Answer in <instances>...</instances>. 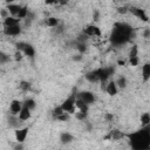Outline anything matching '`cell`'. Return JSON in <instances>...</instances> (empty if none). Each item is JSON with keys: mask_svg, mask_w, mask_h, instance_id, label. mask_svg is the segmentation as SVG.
I'll list each match as a JSON object with an SVG mask.
<instances>
[{"mask_svg": "<svg viewBox=\"0 0 150 150\" xmlns=\"http://www.w3.org/2000/svg\"><path fill=\"white\" fill-rule=\"evenodd\" d=\"M134 36V28L127 22H117L111 32L110 41L114 46H123Z\"/></svg>", "mask_w": 150, "mask_h": 150, "instance_id": "obj_1", "label": "cell"}, {"mask_svg": "<svg viewBox=\"0 0 150 150\" xmlns=\"http://www.w3.org/2000/svg\"><path fill=\"white\" fill-rule=\"evenodd\" d=\"M129 144L132 150H149L150 149V129L142 127L139 130L129 134Z\"/></svg>", "mask_w": 150, "mask_h": 150, "instance_id": "obj_2", "label": "cell"}, {"mask_svg": "<svg viewBox=\"0 0 150 150\" xmlns=\"http://www.w3.org/2000/svg\"><path fill=\"white\" fill-rule=\"evenodd\" d=\"M75 101H76V94H71L69 97H67L63 101V103L60 107L62 108V110L64 112H67V114H74L75 112V109H76Z\"/></svg>", "mask_w": 150, "mask_h": 150, "instance_id": "obj_3", "label": "cell"}, {"mask_svg": "<svg viewBox=\"0 0 150 150\" xmlns=\"http://www.w3.org/2000/svg\"><path fill=\"white\" fill-rule=\"evenodd\" d=\"M15 46H16V49H18L21 54H23V55H26V56L33 57V56L35 55V49H34V47H33L30 43H28V42H22V41H20V42H18Z\"/></svg>", "mask_w": 150, "mask_h": 150, "instance_id": "obj_4", "label": "cell"}, {"mask_svg": "<svg viewBox=\"0 0 150 150\" xmlns=\"http://www.w3.org/2000/svg\"><path fill=\"white\" fill-rule=\"evenodd\" d=\"M76 98L81 100L83 103H86L87 105H90L91 103L95 102L96 97L95 95L91 93V91H80L77 95H76Z\"/></svg>", "mask_w": 150, "mask_h": 150, "instance_id": "obj_5", "label": "cell"}, {"mask_svg": "<svg viewBox=\"0 0 150 150\" xmlns=\"http://www.w3.org/2000/svg\"><path fill=\"white\" fill-rule=\"evenodd\" d=\"M7 123H8V127L9 128H13L14 130H16V129H19V128H21L22 127V124H23V122L19 118V116L18 115H8V118H7Z\"/></svg>", "mask_w": 150, "mask_h": 150, "instance_id": "obj_6", "label": "cell"}, {"mask_svg": "<svg viewBox=\"0 0 150 150\" xmlns=\"http://www.w3.org/2000/svg\"><path fill=\"white\" fill-rule=\"evenodd\" d=\"M14 135H15V139H16V143H23L28 136V128L27 127H21L19 129H16L14 131Z\"/></svg>", "mask_w": 150, "mask_h": 150, "instance_id": "obj_7", "label": "cell"}, {"mask_svg": "<svg viewBox=\"0 0 150 150\" xmlns=\"http://www.w3.org/2000/svg\"><path fill=\"white\" fill-rule=\"evenodd\" d=\"M4 33L7 36H18L21 33V26L20 25H15V26H9V27H5L4 28Z\"/></svg>", "mask_w": 150, "mask_h": 150, "instance_id": "obj_8", "label": "cell"}, {"mask_svg": "<svg viewBox=\"0 0 150 150\" xmlns=\"http://www.w3.org/2000/svg\"><path fill=\"white\" fill-rule=\"evenodd\" d=\"M128 12H131V13H132L135 16H137V18L142 19L143 21H148V15L145 14L144 9H142V8H139V7H135V6H131V7L128 9Z\"/></svg>", "mask_w": 150, "mask_h": 150, "instance_id": "obj_9", "label": "cell"}, {"mask_svg": "<svg viewBox=\"0 0 150 150\" xmlns=\"http://www.w3.org/2000/svg\"><path fill=\"white\" fill-rule=\"evenodd\" d=\"M83 33L89 38V36H100L101 35V30L98 27L94 26V25H89L83 29Z\"/></svg>", "mask_w": 150, "mask_h": 150, "instance_id": "obj_10", "label": "cell"}, {"mask_svg": "<svg viewBox=\"0 0 150 150\" xmlns=\"http://www.w3.org/2000/svg\"><path fill=\"white\" fill-rule=\"evenodd\" d=\"M21 108H22V103L19 100H13L9 105V111L12 115H19Z\"/></svg>", "mask_w": 150, "mask_h": 150, "instance_id": "obj_11", "label": "cell"}, {"mask_svg": "<svg viewBox=\"0 0 150 150\" xmlns=\"http://www.w3.org/2000/svg\"><path fill=\"white\" fill-rule=\"evenodd\" d=\"M84 77H86L87 81H89V82H91V83H94V82H98V81H100V77H98V70H97V69H95V70H90V71L86 73Z\"/></svg>", "mask_w": 150, "mask_h": 150, "instance_id": "obj_12", "label": "cell"}, {"mask_svg": "<svg viewBox=\"0 0 150 150\" xmlns=\"http://www.w3.org/2000/svg\"><path fill=\"white\" fill-rule=\"evenodd\" d=\"M105 91H107V94L110 95V96H115V95L117 94L118 88H117L115 81H110V82L105 86Z\"/></svg>", "mask_w": 150, "mask_h": 150, "instance_id": "obj_13", "label": "cell"}, {"mask_svg": "<svg viewBox=\"0 0 150 150\" xmlns=\"http://www.w3.org/2000/svg\"><path fill=\"white\" fill-rule=\"evenodd\" d=\"M7 12L12 15V16H14V18H16L18 16V14H19V11L21 9V6L20 5H18V4H9L8 6H7Z\"/></svg>", "mask_w": 150, "mask_h": 150, "instance_id": "obj_14", "label": "cell"}, {"mask_svg": "<svg viewBox=\"0 0 150 150\" xmlns=\"http://www.w3.org/2000/svg\"><path fill=\"white\" fill-rule=\"evenodd\" d=\"M30 110L28 109V108H26L23 104H22V108H21V110H20V112H19V118L22 121V122H25V121H27V120H29L30 118Z\"/></svg>", "mask_w": 150, "mask_h": 150, "instance_id": "obj_15", "label": "cell"}, {"mask_svg": "<svg viewBox=\"0 0 150 150\" xmlns=\"http://www.w3.org/2000/svg\"><path fill=\"white\" fill-rule=\"evenodd\" d=\"M60 141H61L62 144H69V143H71V142L74 141V136H73L70 132L64 131V132H61V135H60Z\"/></svg>", "mask_w": 150, "mask_h": 150, "instance_id": "obj_16", "label": "cell"}, {"mask_svg": "<svg viewBox=\"0 0 150 150\" xmlns=\"http://www.w3.org/2000/svg\"><path fill=\"white\" fill-rule=\"evenodd\" d=\"M124 136H125V135H124L121 130H118V129H114V130H111L110 134H109V138L112 139V141H120V139H122Z\"/></svg>", "mask_w": 150, "mask_h": 150, "instance_id": "obj_17", "label": "cell"}, {"mask_svg": "<svg viewBox=\"0 0 150 150\" xmlns=\"http://www.w3.org/2000/svg\"><path fill=\"white\" fill-rule=\"evenodd\" d=\"M15 25H20V20L14 18V16H7L6 19H4V27H9V26H15Z\"/></svg>", "mask_w": 150, "mask_h": 150, "instance_id": "obj_18", "label": "cell"}, {"mask_svg": "<svg viewBox=\"0 0 150 150\" xmlns=\"http://www.w3.org/2000/svg\"><path fill=\"white\" fill-rule=\"evenodd\" d=\"M142 76L144 82H148L150 79V63H144L142 67Z\"/></svg>", "mask_w": 150, "mask_h": 150, "instance_id": "obj_19", "label": "cell"}, {"mask_svg": "<svg viewBox=\"0 0 150 150\" xmlns=\"http://www.w3.org/2000/svg\"><path fill=\"white\" fill-rule=\"evenodd\" d=\"M75 107L79 109V111H81V112H88V109H89V105H87L86 103H83L81 100H79V98H76V101H75Z\"/></svg>", "mask_w": 150, "mask_h": 150, "instance_id": "obj_20", "label": "cell"}, {"mask_svg": "<svg viewBox=\"0 0 150 150\" xmlns=\"http://www.w3.org/2000/svg\"><path fill=\"white\" fill-rule=\"evenodd\" d=\"M45 23L48 26V27H57V25H59V19L57 18H54V16H49V18H47L46 20H45Z\"/></svg>", "mask_w": 150, "mask_h": 150, "instance_id": "obj_21", "label": "cell"}, {"mask_svg": "<svg viewBox=\"0 0 150 150\" xmlns=\"http://www.w3.org/2000/svg\"><path fill=\"white\" fill-rule=\"evenodd\" d=\"M22 104H23L26 108H28L30 111H32V110H34V109L36 108V103H35V101H34L33 98H26V100H25V102H23Z\"/></svg>", "mask_w": 150, "mask_h": 150, "instance_id": "obj_22", "label": "cell"}, {"mask_svg": "<svg viewBox=\"0 0 150 150\" xmlns=\"http://www.w3.org/2000/svg\"><path fill=\"white\" fill-rule=\"evenodd\" d=\"M150 123V114L149 112H144L141 115V124L142 127H149Z\"/></svg>", "mask_w": 150, "mask_h": 150, "instance_id": "obj_23", "label": "cell"}, {"mask_svg": "<svg viewBox=\"0 0 150 150\" xmlns=\"http://www.w3.org/2000/svg\"><path fill=\"white\" fill-rule=\"evenodd\" d=\"M28 8L26 7V6H21V9L19 11V14H18V16H16V19H19V20H25L26 18H27V14H28Z\"/></svg>", "mask_w": 150, "mask_h": 150, "instance_id": "obj_24", "label": "cell"}, {"mask_svg": "<svg viewBox=\"0 0 150 150\" xmlns=\"http://www.w3.org/2000/svg\"><path fill=\"white\" fill-rule=\"evenodd\" d=\"M115 83H116L117 88H120V89H124V88L127 87V79H125L124 76H120V77L115 81Z\"/></svg>", "mask_w": 150, "mask_h": 150, "instance_id": "obj_25", "label": "cell"}, {"mask_svg": "<svg viewBox=\"0 0 150 150\" xmlns=\"http://www.w3.org/2000/svg\"><path fill=\"white\" fill-rule=\"evenodd\" d=\"M11 60V56L4 52H0V64H5Z\"/></svg>", "mask_w": 150, "mask_h": 150, "instance_id": "obj_26", "label": "cell"}, {"mask_svg": "<svg viewBox=\"0 0 150 150\" xmlns=\"http://www.w3.org/2000/svg\"><path fill=\"white\" fill-rule=\"evenodd\" d=\"M19 87H20L21 90H23V91H28V90L30 89V83L27 82V81H21L20 84H19Z\"/></svg>", "mask_w": 150, "mask_h": 150, "instance_id": "obj_27", "label": "cell"}, {"mask_svg": "<svg viewBox=\"0 0 150 150\" xmlns=\"http://www.w3.org/2000/svg\"><path fill=\"white\" fill-rule=\"evenodd\" d=\"M76 49L79 50V53H80V54H83V53L87 50V45H86V43L77 42V43H76Z\"/></svg>", "mask_w": 150, "mask_h": 150, "instance_id": "obj_28", "label": "cell"}, {"mask_svg": "<svg viewBox=\"0 0 150 150\" xmlns=\"http://www.w3.org/2000/svg\"><path fill=\"white\" fill-rule=\"evenodd\" d=\"M132 57H138V48H137V46H132L131 47V50H130V54H129V59H132Z\"/></svg>", "mask_w": 150, "mask_h": 150, "instance_id": "obj_29", "label": "cell"}, {"mask_svg": "<svg viewBox=\"0 0 150 150\" xmlns=\"http://www.w3.org/2000/svg\"><path fill=\"white\" fill-rule=\"evenodd\" d=\"M63 112H64V111H63L62 108L59 105V107H56V108L53 110V117H54V118H57V117H59L60 115H62Z\"/></svg>", "mask_w": 150, "mask_h": 150, "instance_id": "obj_30", "label": "cell"}, {"mask_svg": "<svg viewBox=\"0 0 150 150\" xmlns=\"http://www.w3.org/2000/svg\"><path fill=\"white\" fill-rule=\"evenodd\" d=\"M88 116V112H81V111H77L75 112V117L79 120V121H84Z\"/></svg>", "mask_w": 150, "mask_h": 150, "instance_id": "obj_31", "label": "cell"}, {"mask_svg": "<svg viewBox=\"0 0 150 150\" xmlns=\"http://www.w3.org/2000/svg\"><path fill=\"white\" fill-rule=\"evenodd\" d=\"M88 40V36L82 32L81 34H79V36L76 38V41L77 42H81V43H86V41Z\"/></svg>", "mask_w": 150, "mask_h": 150, "instance_id": "obj_32", "label": "cell"}, {"mask_svg": "<svg viewBox=\"0 0 150 150\" xmlns=\"http://www.w3.org/2000/svg\"><path fill=\"white\" fill-rule=\"evenodd\" d=\"M69 118V114H67V112H63L62 115H60L56 120H59V121H67Z\"/></svg>", "mask_w": 150, "mask_h": 150, "instance_id": "obj_33", "label": "cell"}, {"mask_svg": "<svg viewBox=\"0 0 150 150\" xmlns=\"http://www.w3.org/2000/svg\"><path fill=\"white\" fill-rule=\"evenodd\" d=\"M13 149L14 150H23V143H16Z\"/></svg>", "mask_w": 150, "mask_h": 150, "instance_id": "obj_34", "label": "cell"}, {"mask_svg": "<svg viewBox=\"0 0 150 150\" xmlns=\"http://www.w3.org/2000/svg\"><path fill=\"white\" fill-rule=\"evenodd\" d=\"M32 20H29V19H25V27L26 28H29L30 26H32Z\"/></svg>", "mask_w": 150, "mask_h": 150, "instance_id": "obj_35", "label": "cell"}, {"mask_svg": "<svg viewBox=\"0 0 150 150\" xmlns=\"http://www.w3.org/2000/svg\"><path fill=\"white\" fill-rule=\"evenodd\" d=\"M127 12H128V8H127V7H120V8H118V13L125 14Z\"/></svg>", "mask_w": 150, "mask_h": 150, "instance_id": "obj_36", "label": "cell"}, {"mask_svg": "<svg viewBox=\"0 0 150 150\" xmlns=\"http://www.w3.org/2000/svg\"><path fill=\"white\" fill-rule=\"evenodd\" d=\"M73 60H74V61H81V60H82V54H77V55H75V56L73 57Z\"/></svg>", "mask_w": 150, "mask_h": 150, "instance_id": "obj_37", "label": "cell"}, {"mask_svg": "<svg viewBox=\"0 0 150 150\" xmlns=\"http://www.w3.org/2000/svg\"><path fill=\"white\" fill-rule=\"evenodd\" d=\"M149 36H150V29L149 28H145V30H144V38L148 39Z\"/></svg>", "mask_w": 150, "mask_h": 150, "instance_id": "obj_38", "label": "cell"}, {"mask_svg": "<svg viewBox=\"0 0 150 150\" xmlns=\"http://www.w3.org/2000/svg\"><path fill=\"white\" fill-rule=\"evenodd\" d=\"M105 118H107L108 121H112V120H114V116H112L111 114H105Z\"/></svg>", "mask_w": 150, "mask_h": 150, "instance_id": "obj_39", "label": "cell"}, {"mask_svg": "<svg viewBox=\"0 0 150 150\" xmlns=\"http://www.w3.org/2000/svg\"><path fill=\"white\" fill-rule=\"evenodd\" d=\"M21 55H22V54H21L19 50H16V53H15V59H16V60H20V59H21Z\"/></svg>", "mask_w": 150, "mask_h": 150, "instance_id": "obj_40", "label": "cell"}]
</instances>
